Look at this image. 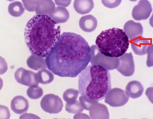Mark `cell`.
Instances as JSON below:
<instances>
[{"label":"cell","mask_w":153,"mask_h":119,"mask_svg":"<svg viewBox=\"0 0 153 119\" xmlns=\"http://www.w3.org/2000/svg\"><path fill=\"white\" fill-rule=\"evenodd\" d=\"M91 58V47L84 38L74 33L64 32L45 60L47 67L55 75L75 78Z\"/></svg>","instance_id":"1"},{"label":"cell","mask_w":153,"mask_h":119,"mask_svg":"<svg viewBox=\"0 0 153 119\" xmlns=\"http://www.w3.org/2000/svg\"><path fill=\"white\" fill-rule=\"evenodd\" d=\"M25 41L29 51L46 57L61 36V28L48 15H36L28 21L25 31Z\"/></svg>","instance_id":"2"},{"label":"cell","mask_w":153,"mask_h":119,"mask_svg":"<svg viewBox=\"0 0 153 119\" xmlns=\"http://www.w3.org/2000/svg\"><path fill=\"white\" fill-rule=\"evenodd\" d=\"M79 93L88 99L100 101L111 89L108 70L99 65H88L79 74Z\"/></svg>","instance_id":"3"},{"label":"cell","mask_w":153,"mask_h":119,"mask_svg":"<svg viewBox=\"0 0 153 119\" xmlns=\"http://www.w3.org/2000/svg\"><path fill=\"white\" fill-rule=\"evenodd\" d=\"M96 44L102 55L119 58L127 51L129 43L123 30L114 28L102 31L97 37Z\"/></svg>","instance_id":"4"},{"label":"cell","mask_w":153,"mask_h":119,"mask_svg":"<svg viewBox=\"0 0 153 119\" xmlns=\"http://www.w3.org/2000/svg\"><path fill=\"white\" fill-rule=\"evenodd\" d=\"M91 64L102 65L107 69L113 70L118 66V58H111L102 55L100 52L98 48L95 45L91 47Z\"/></svg>","instance_id":"5"},{"label":"cell","mask_w":153,"mask_h":119,"mask_svg":"<svg viewBox=\"0 0 153 119\" xmlns=\"http://www.w3.org/2000/svg\"><path fill=\"white\" fill-rule=\"evenodd\" d=\"M40 106L46 112L51 114H57L62 110L63 104L59 97L54 94H48L42 98Z\"/></svg>","instance_id":"6"},{"label":"cell","mask_w":153,"mask_h":119,"mask_svg":"<svg viewBox=\"0 0 153 119\" xmlns=\"http://www.w3.org/2000/svg\"><path fill=\"white\" fill-rule=\"evenodd\" d=\"M105 98V102L113 107L124 106L129 99L125 91L119 88L111 89Z\"/></svg>","instance_id":"7"},{"label":"cell","mask_w":153,"mask_h":119,"mask_svg":"<svg viewBox=\"0 0 153 119\" xmlns=\"http://www.w3.org/2000/svg\"><path fill=\"white\" fill-rule=\"evenodd\" d=\"M119 64L117 70L125 77L133 75L135 71L134 57L131 52L125 53L118 58Z\"/></svg>","instance_id":"8"},{"label":"cell","mask_w":153,"mask_h":119,"mask_svg":"<svg viewBox=\"0 0 153 119\" xmlns=\"http://www.w3.org/2000/svg\"><path fill=\"white\" fill-rule=\"evenodd\" d=\"M14 77L17 83L28 87L38 86L39 84L37 79L36 73L22 67L17 70L15 73Z\"/></svg>","instance_id":"9"},{"label":"cell","mask_w":153,"mask_h":119,"mask_svg":"<svg viewBox=\"0 0 153 119\" xmlns=\"http://www.w3.org/2000/svg\"><path fill=\"white\" fill-rule=\"evenodd\" d=\"M152 11L151 3L147 0H141L132 9V16L136 21L146 20L151 16Z\"/></svg>","instance_id":"10"},{"label":"cell","mask_w":153,"mask_h":119,"mask_svg":"<svg viewBox=\"0 0 153 119\" xmlns=\"http://www.w3.org/2000/svg\"><path fill=\"white\" fill-rule=\"evenodd\" d=\"M123 30L130 40L143 37V27L140 23L132 20H129L125 23L123 26Z\"/></svg>","instance_id":"11"},{"label":"cell","mask_w":153,"mask_h":119,"mask_svg":"<svg viewBox=\"0 0 153 119\" xmlns=\"http://www.w3.org/2000/svg\"><path fill=\"white\" fill-rule=\"evenodd\" d=\"M151 40L143 37H138L131 41V46L135 54L139 56L145 55L150 46Z\"/></svg>","instance_id":"12"},{"label":"cell","mask_w":153,"mask_h":119,"mask_svg":"<svg viewBox=\"0 0 153 119\" xmlns=\"http://www.w3.org/2000/svg\"><path fill=\"white\" fill-rule=\"evenodd\" d=\"M29 107L28 101L24 97L16 96L14 97L11 101V109L16 114H25L27 112Z\"/></svg>","instance_id":"13"},{"label":"cell","mask_w":153,"mask_h":119,"mask_svg":"<svg viewBox=\"0 0 153 119\" xmlns=\"http://www.w3.org/2000/svg\"><path fill=\"white\" fill-rule=\"evenodd\" d=\"M144 89L139 81H132L128 83L126 88V93L129 97L136 99L140 97L143 94Z\"/></svg>","instance_id":"14"},{"label":"cell","mask_w":153,"mask_h":119,"mask_svg":"<svg viewBox=\"0 0 153 119\" xmlns=\"http://www.w3.org/2000/svg\"><path fill=\"white\" fill-rule=\"evenodd\" d=\"M79 25L82 30L90 33L95 30L98 26V21L92 15H87L81 18Z\"/></svg>","instance_id":"15"},{"label":"cell","mask_w":153,"mask_h":119,"mask_svg":"<svg viewBox=\"0 0 153 119\" xmlns=\"http://www.w3.org/2000/svg\"><path fill=\"white\" fill-rule=\"evenodd\" d=\"M92 119H109V114L106 106L98 102L94 104L89 110Z\"/></svg>","instance_id":"16"},{"label":"cell","mask_w":153,"mask_h":119,"mask_svg":"<svg viewBox=\"0 0 153 119\" xmlns=\"http://www.w3.org/2000/svg\"><path fill=\"white\" fill-rule=\"evenodd\" d=\"M27 64L30 69L35 71L47 67L46 60L44 57L35 54H32L28 58Z\"/></svg>","instance_id":"17"},{"label":"cell","mask_w":153,"mask_h":119,"mask_svg":"<svg viewBox=\"0 0 153 119\" xmlns=\"http://www.w3.org/2000/svg\"><path fill=\"white\" fill-rule=\"evenodd\" d=\"M49 16L58 23L66 22L68 20L70 14L65 8L61 7H56Z\"/></svg>","instance_id":"18"},{"label":"cell","mask_w":153,"mask_h":119,"mask_svg":"<svg viewBox=\"0 0 153 119\" xmlns=\"http://www.w3.org/2000/svg\"><path fill=\"white\" fill-rule=\"evenodd\" d=\"M94 7V2L92 0L75 1L74 7L78 13L84 14L89 13Z\"/></svg>","instance_id":"19"},{"label":"cell","mask_w":153,"mask_h":119,"mask_svg":"<svg viewBox=\"0 0 153 119\" xmlns=\"http://www.w3.org/2000/svg\"><path fill=\"white\" fill-rule=\"evenodd\" d=\"M54 3L52 1H38L35 12L40 15L51 14L55 8Z\"/></svg>","instance_id":"20"},{"label":"cell","mask_w":153,"mask_h":119,"mask_svg":"<svg viewBox=\"0 0 153 119\" xmlns=\"http://www.w3.org/2000/svg\"><path fill=\"white\" fill-rule=\"evenodd\" d=\"M36 75L38 81L42 84H50L54 79L53 74L45 68L38 71Z\"/></svg>","instance_id":"21"},{"label":"cell","mask_w":153,"mask_h":119,"mask_svg":"<svg viewBox=\"0 0 153 119\" xmlns=\"http://www.w3.org/2000/svg\"><path fill=\"white\" fill-rule=\"evenodd\" d=\"M8 11L11 16L14 17L21 16L25 11V8L22 3L16 1L9 5Z\"/></svg>","instance_id":"22"},{"label":"cell","mask_w":153,"mask_h":119,"mask_svg":"<svg viewBox=\"0 0 153 119\" xmlns=\"http://www.w3.org/2000/svg\"><path fill=\"white\" fill-rule=\"evenodd\" d=\"M43 94L42 89L38 86H31L27 91V96L31 99H39L43 96Z\"/></svg>","instance_id":"23"},{"label":"cell","mask_w":153,"mask_h":119,"mask_svg":"<svg viewBox=\"0 0 153 119\" xmlns=\"http://www.w3.org/2000/svg\"><path fill=\"white\" fill-rule=\"evenodd\" d=\"M79 91L73 89H67L64 92L63 99L65 101L68 103H74L77 99Z\"/></svg>","instance_id":"24"},{"label":"cell","mask_w":153,"mask_h":119,"mask_svg":"<svg viewBox=\"0 0 153 119\" xmlns=\"http://www.w3.org/2000/svg\"><path fill=\"white\" fill-rule=\"evenodd\" d=\"M65 109L68 112L72 114H77L83 112L84 109L79 101L76 100L72 103H67Z\"/></svg>","instance_id":"25"},{"label":"cell","mask_w":153,"mask_h":119,"mask_svg":"<svg viewBox=\"0 0 153 119\" xmlns=\"http://www.w3.org/2000/svg\"><path fill=\"white\" fill-rule=\"evenodd\" d=\"M81 105L84 109L89 111L91 107L94 104L98 102V101L91 100L81 96L79 98Z\"/></svg>","instance_id":"26"},{"label":"cell","mask_w":153,"mask_h":119,"mask_svg":"<svg viewBox=\"0 0 153 119\" xmlns=\"http://www.w3.org/2000/svg\"><path fill=\"white\" fill-rule=\"evenodd\" d=\"M25 9L30 12L35 11L38 1H22Z\"/></svg>","instance_id":"27"},{"label":"cell","mask_w":153,"mask_h":119,"mask_svg":"<svg viewBox=\"0 0 153 119\" xmlns=\"http://www.w3.org/2000/svg\"><path fill=\"white\" fill-rule=\"evenodd\" d=\"M122 1H102V2L105 7L109 8L117 7L121 3Z\"/></svg>","instance_id":"28"},{"label":"cell","mask_w":153,"mask_h":119,"mask_svg":"<svg viewBox=\"0 0 153 119\" xmlns=\"http://www.w3.org/2000/svg\"><path fill=\"white\" fill-rule=\"evenodd\" d=\"M1 117H2L1 118L9 119L10 117V114L8 108L7 107L1 106Z\"/></svg>","instance_id":"29"},{"label":"cell","mask_w":153,"mask_h":119,"mask_svg":"<svg viewBox=\"0 0 153 119\" xmlns=\"http://www.w3.org/2000/svg\"><path fill=\"white\" fill-rule=\"evenodd\" d=\"M55 4L60 7H67L71 2V1H55Z\"/></svg>","instance_id":"30"},{"label":"cell","mask_w":153,"mask_h":119,"mask_svg":"<svg viewBox=\"0 0 153 119\" xmlns=\"http://www.w3.org/2000/svg\"><path fill=\"white\" fill-rule=\"evenodd\" d=\"M20 119H39V117L36 115L26 113L24 115L20 116Z\"/></svg>","instance_id":"31"},{"label":"cell","mask_w":153,"mask_h":119,"mask_svg":"<svg viewBox=\"0 0 153 119\" xmlns=\"http://www.w3.org/2000/svg\"><path fill=\"white\" fill-rule=\"evenodd\" d=\"M82 118H86V119H90V118L88 115L83 114L81 112L78 113V114H76L74 117V119H82Z\"/></svg>","instance_id":"32"}]
</instances>
